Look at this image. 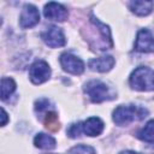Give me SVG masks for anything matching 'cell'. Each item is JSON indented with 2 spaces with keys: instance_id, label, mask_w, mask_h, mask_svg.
Instances as JSON below:
<instances>
[{
  "instance_id": "e0dca14e",
  "label": "cell",
  "mask_w": 154,
  "mask_h": 154,
  "mask_svg": "<svg viewBox=\"0 0 154 154\" xmlns=\"http://www.w3.org/2000/svg\"><path fill=\"white\" fill-rule=\"evenodd\" d=\"M69 153L70 154H96L95 149L93 147H90V146H87V144L75 146L69 150Z\"/></svg>"
},
{
  "instance_id": "6da1fadb",
  "label": "cell",
  "mask_w": 154,
  "mask_h": 154,
  "mask_svg": "<svg viewBox=\"0 0 154 154\" xmlns=\"http://www.w3.org/2000/svg\"><path fill=\"white\" fill-rule=\"evenodd\" d=\"M148 116V111L144 107L136 105H120L113 111V122L117 125H128L131 122L141 120Z\"/></svg>"
},
{
  "instance_id": "7402d4cb",
  "label": "cell",
  "mask_w": 154,
  "mask_h": 154,
  "mask_svg": "<svg viewBox=\"0 0 154 154\" xmlns=\"http://www.w3.org/2000/svg\"><path fill=\"white\" fill-rule=\"evenodd\" d=\"M119 154H142V153H138V152H135V150H123Z\"/></svg>"
},
{
  "instance_id": "7a4b0ae2",
  "label": "cell",
  "mask_w": 154,
  "mask_h": 154,
  "mask_svg": "<svg viewBox=\"0 0 154 154\" xmlns=\"http://www.w3.org/2000/svg\"><path fill=\"white\" fill-rule=\"evenodd\" d=\"M130 87L138 91L154 90V70L147 66H140L135 69L129 77Z\"/></svg>"
},
{
  "instance_id": "5bb4252c",
  "label": "cell",
  "mask_w": 154,
  "mask_h": 154,
  "mask_svg": "<svg viewBox=\"0 0 154 154\" xmlns=\"http://www.w3.org/2000/svg\"><path fill=\"white\" fill-rule=\"evenodd\" d=\"M137 137L144 142H154V119L149 120L137 132Z\"/></svg>"
},
{
  "instance_id": "8fae6325",
  "label": "cell",
  "mask_w": 154,
  "mask_h": 154,
  "mask_svg": "<svg viewBox=\"0 0 154 154\" xmlns=\"http://www.w3.org/2000/svg\"><path fill=\"white\" fill-rule=\"evenodd\" d=\"M114 58L112 55H103L100 58H95L89 60L88 66L90 70L93 71H97V72H107L109 71L113 65H114Z\"/></svg>"
},
{
  "instance_id": "4fadbf2b",
  "label": "cell",
  "mask_w": 154,
  "mask_h": 154,
  "mask_svg": "<svg viewBox=\"0 0 154 154\" xmlns=\"http://www.w3.org/2000/svg\"><path fill=\"white\" fill-rule=\"evenodd\" d=\"M34 144L36 148H40V149H45V150H51L53 148H55V140L51 136V135H47V134H43V132H40L35 136L34 138Z\"/></svg>"
},
{
  "instance_id": "3957f363",
  "label": "cell",
  "mask_w": 154,
  "mask_h": 154,
  "mask_svg": "<svg viewBox=\"0 0 154 154\" xmlns=\"http://www.w3.org/2000/svg\"><path fill=\"white\" fill-rule=\"evenodd\" d=\"M84 93L89 96V99L94 103H100L102 101H106L113 97V95L109 91L108 85L97 79H93L88 82L84 85Z\"/></svg>"
},
{
  "instance_id": "5b68a950",
  "label": "cell",
  "mask_w": 154,
  "mask_h": 154,
  "mask_svg": "<svg viewBox=\"0 0 154 154\" xmlns=\"http://www.w3.org/2000/svg\"><path fill=\"white\" fill-rule=\"evenodd\" d=\"M41 38L51 48L63 47L66 43L65 35H64L61 28H59L57 25H51L49 28H47V30H45L41 34Z\"/></svg>"
},
{
  "instance_id": "9c48e42d",
  "label": "cell",
  "mask_w": 154,
  "mask_h": 154,
  "mask_svg": "<svg viewBox=\"0 0 154 154\" xmlns=\"http://www.w3.org/2000/svg\"><path fill=\"white\" fill-rule=\"evenodd\" d=\"M43 14L46 18L58 22H64L67 18V10L58 2H48L45 5Z\"/></svg>"
},
{
  "instance_id": "2e32d148",
  "label": "cell",
  "mask_w": 154,
  "mask_h": 154,
  "mask_svg": "<svg viewBox=\"0 0 154 154\" xmlns=\"http://www.w3.org/2000/svg\"><path fill=\"white\" fill-rule=\"evenodd\" d=\"M43 124L46 126V129L51 130V131H57L59 130V120H58V114L53 111H48L45 114L43 118Z\"/></svg>"
},
{
  "instance_id": "ffe728a7",
  "label": "cell",
  "mask_w": 154,
  "mask_h": 154,
  "mask_svg": "<svg viewBox=\"0 0 154 154\" xmlns=\"http://www.w3.org/2000/svg\"><path fill=\"white\" fill-rule=\"evenodd\" d=\"M1 117H2V120H1V126H5L6 125V123H7V113H6V111L4 109V108H1Z\"/></svg>"
},
{
  "instance_id": "d6986e66",
  "label": "cell",
  "mask_w": 154,
  "mask_h": 154,
  "mask_svg": "<svg viewBox=\"0 0 154 154\" xmlns=\"http://www.w3.org/2000/svg\"><path fill=\"white\" fill-rule=\"evenodd\" d=\"M81 134H82V122H78V123H75V124L70 125V128L67 130V135L71 138H76Z\"/></svg>"
},
{
  "instance_id": "52a82bcc",
  "label": "cell",
  "mask_w": 154,
  "mask_h": 154,
  "mask_svg": "<svg viewBox=\"0 0 154 154\" xmlns=\"http://www.w3.org/2000/svg\"><path fill=\"white\" fill-rule=\"evenodd\" d=\"M38 22H40L38 10L34 5L26 4L23 7V11H22V13L19 16V25L23 29H28V28L35 26Z\"/></svg>"
},
{
  "instance_id": "7c38bea8",
  "label": "cell",
  "mask_w": 154,
  "mask_h": 154,
  "mask_svg": "<svg viewBox=\"0 0 154 154\" xmlns=\"http://www.w3.org/2000/svg\"><path fill=\"white\" fill-rule=\"evenodd\" d=\"M129 7H130L131 12L137 16H148L153 11L154 2L144 1V0H136V1H131L129 4Z\"/></svg>"
},
{
  "instance_id": "30bf717a",
  "label": "cell",
  "mask_w": 154,
  "mask_h": 154,
  "mask_svg": "<svg viewBox=\"0 0 154 154\" xmlns=\"http://www.w3.org/2000/svg\"><path fill=\"white\" fill-rule=\"evenodd\" d=\"M105 124L99 117H90L87 120L82 122V132L87 136H99L103 131Z\"/></svg>"
},
{
  "instance_id": "ba28073f",
  "label": "cell",
  "mask_w": 154,
  "mask_h": 154,
  "mask_svg": "<svg viewBox=\"0 0 154 154\" xmlns=\"http://www.w3.org/2000/svg\"><path fill=\"white\" fill-rule=\"evenodd\" d=\"M135 49L141 53L154 52V36L148 29H141L137 32Z\"/></svg>"
},
{
  "instance_id": "277c9868",
  "label": "cell",
  "mask_w": 154,
  "mask_h": 154,
  "mask_svg": "<svg viewBox=\"0 0 154 154\" xmlns=\"http://www.w3.org/2000/svg\"><path fill=\"white\" fill-rule=\"evenodd\" d=\"M29 77L34 84H42L51 77V67L45 60H36L29 69Z\"/></svg>"
},
{
  "instance_id": "44dd1931",
  "label": "cell",
  "mask_w": 154,
  "mask_h": 154,
  "mask_svg": "<svg viewBox=\"0 0 154 154\" xmlns=\"http://www.w3.org/2000/svg\"><path fill=\"white\" fill-rule=\"evenodd\" d=\"M144 152H146V154H154V143L147 146V147L144 148Z\"/></svg>"
},
{
  "instance_id": "ac0fdd59",
  "label": "cell",
  "mask_w": 154,
  "mask_h": 154,
  "mask_svg": "<svg viewBox=\"0 0 154 154\" xmlns=\"http://www.w3.org/2000/svg\"><path fill=\"white\" fill-rule=\"evenodd\" d=\"M49 107H51V102L48 99H38L35 101V111L38 113H42V112L47 113L49 111Z\"/></svg>"
},
{
  "instance_id": "9a60e30c",
  "label": "cell",
  "mask_w": 154,
  "mask_h": 154,
  "mask_svg": "<svg viewBox=\"0 0 154 154\" xmlns=\"http://www.w3.org/2000/svg\"><path fill=\"white\" fill-rule=\"evenodd\" d=\"M16 90V82L10 77H2L1 79V99L6 100Z\"/></svg>"
},
{
  "instance_id": "8992f818",
  "label": "cell",
  "mask_w": 154,
  "mask_h": 154,
  "mask_svg": "<svg viewBox=\"0 0 154 154\" xmlns=\"http://www.w3.org/2000/svg\"><path fill=\"white\" fill-rule=\"evenodd\" d=\"M60 65L64 71L72 75H81L84 71V63L78 57L71 53H63L59 58Z\"/></svg>"
}]
</instances>
